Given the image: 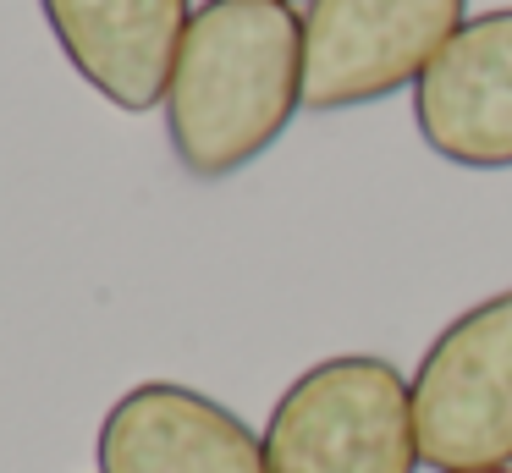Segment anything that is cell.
Segmentation results:
<instances>
[{
  "label": "cell",
  "mask_w": 512,
  "mask_h": 473,
  "mask_svg": "<svg viewBox=\"0 0 512 473\" xmlns=\"http://www.w3.org/2000/svg\"><path fill=\"white\" fill-rule=\"evenodd\" d=\"M303 110V17L287 0H204L166 83V138L188 176L254 165Z\"/></svg>",
  "instance_id": "obj_1"
},
{
  "label": "cell",
  "mask_w": 512,
  "mask_h": 473,
  "mask_svg": "<svg viewBox=\"0 0 512 473\" xmlns=\"http://www.w3.org/2000/svg\"><path fill=\"white\" fill-rule=\"evenodd\" d=\"M413 391L380 352H342L281 391L265 424V473H419Z\"/></svg>",
  "instance_id": "obj_2"
},
{
  "label": "cell",
  "mask_w": 512,
  "mask_h": 473,
  "mask_svg": "<svg viewBox=\"0 0 512 473\" xmlns=\"http://www.w3.org/2000/svg\"><path fill=\"white\" fill-rule=\"evenodd\" d=\"M408 391L419 457L435 473L512 468V286L424 347Z\"/></svg>",
  "instance_id": "obj_3"
},
{
  "label": "cell",
  "mask_w": 512,
  "mask_h": 473,
  "mask_svg": "<svg viewBox=\"0 0 512 473\" xmlns=\"http://www.w3.org/2000/svg\"><path fill=\"white\" fill-rule=\"evenodd\" d=\"M468 22V0H309L303 110H353L419 83Z\"/></svg>",
  "instance_id": "obj_4"
},
{
  "label": "cell",
  "mask_w": 512,
  "mask_h": 473,
  "mask_svg": "<svg viewBox=\"0 0 512 473\" xmlns=\"http://www.w3.org/2000/svg\"><path fill=\"white\" fill-rule=\"evenodd\" d=\"M419 138L468 171H512V6L479 11L413 83Z\"/></svg>",
  "instance_id": "obj_5"
},
{
  "label": "cell",
  "mask_w": 512,
  "mask_h": 473,
  "mask_svg": "<svg viewBox=\"0 0 512 473\" xmlns=\"http://www.w3.org/2000/svg\"><path fill=\"white\" fill-rule=\"evenodd\" d=\"M94 462L100 473H265V435L193 385L144 380L111 402Z\"/></svg>",
  "instance_id": "obj_6"
},
{
  "label": "cell",
  "mask_w": 512,
  "mask_h": 473,
  "mask_svg": "<svg viewBox=\"0 0 512 473\" xmlns=\"http://www.w3.org/2000/svg\"><path fill=\"white\" fill-rule=\"evenodd\" d=\"M61 55L116 110L166 105L177 50L188 39V0H39Z\"/></svg>",
  "instance_id": "obj_7"
},
{
  "label": "cell",
  "mask_w": 512,
  "mask_h": 473,
  "mask_svg": "<svg viewBox=\"0 0 512 473\" xmlns=\"http://www.w3.org/2000/svg\"><path fill=\"white\" fill-rule=\"evenodd\" d=\"M485 473H512V468H485Z\"/></svg>",
  "instance_id": "obj_8"
},
{
  "label": "cell",
  "mask_w": 512,
  "mask_h": 473,
  "mask_svg": "<svg viewBox=\"0 0 512 473\" xmlns=\"http://www.w3.org/2000/svg\"><path fill=\"white\" fill-rule=\"evenodd\" d=\"M287 6H292V0H287Z\"/></svg>",
  "instance_id": "obj_9"
}]
</instances>
